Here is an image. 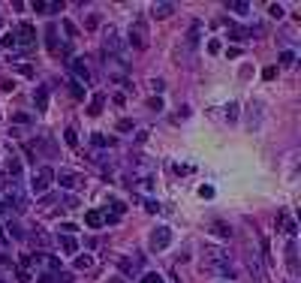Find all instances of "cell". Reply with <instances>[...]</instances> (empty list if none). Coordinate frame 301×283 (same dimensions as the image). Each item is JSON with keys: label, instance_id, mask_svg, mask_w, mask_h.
<instances>
[{"label": "cell", "instance_id": "obj_1", "mask_svg": "<svg viewBox=\"0 0 301 283\" xmlns=\"http://www.w3.org/2000/svg\"><path fill=\"white\" fill-rule=\"evenodd\" d=\"M51 184H54V169H51V166H39V169L30 175V193H33V196H45Z\"/></svg>", "mask_w": 301, "mask_h": 283}, {"label": "cell", "instance_id": "obj_2", "mask_svg": "<svg viewBox=\"0 0 301 283\" xmlns=\"http://www.w3.org/2000/svg\"><path fill=\"white\" fill-rule=\"evenodd\" d=\"M3 205H6V208H15L18 214L27 211V196H24V190H21L18 184H9L6 193H3Z\"/></svg>", "mask_w": 301, "mask_h": 283}, {"label": "cell", "instance_id": "obj_3", "mask_svg": "<svg viewBox=\"0 0 301 283\" xmlns=\"http://www.w3.org/2000/svg\"><path fill=\"white\" fill-rule=\"evenodd\" d=\"M205 262H208L211 271H217V274H229V277H232V265H229V259H226L223 250H208Z\"/></svg>", "mask_w": 301, "mask_h": 283}, {"label": "cell", "instance_id": "obj_4", "mask_svg": "<svg viewBox=\"0 0 301 283\" xmlns=\"http://www.w3.org/2000/svg\"><path fill=\"white\" fill-rule=\"evenodd\" d=\"M54 181L60 184V190H78L84 181H81V175L78 172H72V169H60V172H54Z\"/></svg>", "mask_w": 301, "mask_h": 283}, {"label": "cell", "instance_id": "obj_5", "mask_svg": "<svg viewBox=\"0 0 301 283\" xmlns=\"http://www.w3.org/2000/svg\"><path fill=\"white\" fill-rule=\"evenodd\" d=\"M151 250H166L169 244H172V229L169 226H157V229H151Z\"/></svg>", "mask_w": 301, "mask_h": 283}, {"label": "cell", "instance_id": "obj_6", "mask_svg": "<svg viewBox=\"0 0 301 283\" xmlns=\"http://www.w3.org/2000/svg\"><path fill=\"white\" fill-rule=\"evenodd\" d=\"M15 36H18V45H33L36 42V30H33V24H18L15 27Z\"/></svg>", "mask_w": 301, "mask_h": 283}, {"label": "cell", "instance_id": "obj_7", "mask_svg": "<svg viewBox=\"0 0 301 283\" xmlns=\"http://www.w3.org/2000/svg\"><path fill=\"white\" fill-rule=\"evenodd\" d=\"M130 42H133L136 48H145V45H148V33H145V24H136V27L130 30Z\"/></svg>", "mask_w": 301, "mask_h": 283}, {"label": "cell", "instance_id": "obj_8", "mask_svg": "<svg viewBox=\"0 0 301 283\" xmlns=\"http://www.w3.org/2000/svg\"><path fill=\"white\" fill-rule=\"evenodd\" d=\"M45 45H48L51 54L60 51V42H57V24H48V27H45Z\"/></svg>", "mask_w": 301, "mask_h": 283}, {"label": "cell", "instance_id": "obj_9", "mask_svg": "<svg viewBox=\"0 0 301 283\" xmlns=\"http://www.w3.org/2000/svg\"><path fill=\"white\" fill-rule=\"evenodd\" d=\"M69 69H72V75L78 78V84H87V81H90V69H87L81 60H72V63H69Z\"/></svg>", "mask_w": 301, "mask_h": 283}, {"label": "cell", "instance_id": "obj_10", "mask_svg": "<svg viewBox=\"0 0 301 283\" xmlns=\"http://www.w3.org/2000/svg\"><path fill=\"white\" fill-rule=\"evenodd\" d=\"M57 244H60V250H63V253H69V256H75V253H78V241H75L72 235H57Z\"/></svg>", "mask_w": 301, "mask_h": 283}, {"label": "cell", "instance_id": "obj_11", "mask_svg": "<svg viewBox=\"0 0 301 283\" xmlns=\"http://www.w3.org/2000/svg\"><path fill=\"white\" fill-rule=\"evenodd\" d=\"M33 103H36V112H45L48 109V87H36L33 90Z\"/></svg>", "mask_w": 301, "mask_h": 283}, {"label": "cell", "instance_id": "obj_12", "mask_svg": "<svg viewBox=\"0 0 301 283\" xmlns=\"http://www.w3.org/2000/svg\"><path fill=\"white\" fill-rule=\"evenodd\" d=\"M84 223H87L90 229H99V226L106 223V214H103V211H87V214H84Z\"/></svg>", "mask_w": 301, "mask_h": 283}, {"label": "cell", "instance_id": "obj_13", "mask_svg": "<svg viewBox=\"0 0 301 283\" xmlns=\"http://www.w3.org/2000/svg\"><path fill=\"white\" fill-rule=\"evenodd\" d=\"M33 12L51 15V12H60V3H45V0H39V3H33Z\"/></svg>", "mask_w": 301, "mask_h": 283}, {"label": "cell", "instance_id": "obj_14", "mask_svg": "<svg viewBox=\"0 0 301 283\" xmlns=\"http://www.w3.org/2000/svg\"><path fill=\"white\" fill-rule=\"evenodd\" d=\"M151 12H154V18H169V15L175 12V6H172V3H154Z\"/></svg>", "mask_w": 301, "mask_h": 283}, {"label": "cell", "instance_id": "obj_15", "mask_svg": "<svg viewBox=\"0 0 301 283\" xmlns=\"http://www.w3.org/2000/svg\"><path fill=\"white\" fill-rule=\"evenodd\" d=\"M103 106H106V97H103V93H96V97L90 100V106H87V115H93V118H96V115L103 112Z\"/></svg>", "mask_w": 301, "mask_h": 283}, {"label": "cell", "instance_id": "obj_16", "mask_svg": "<svg viewBox=\"0 0 301 283\" xmlns=\"http://www.w3.org/2000/svg\"><path fill=\"white\" fill-rule=\"evenodd\" d=\"M90 142H93L96 148H112V145H115V139H112V136H103V133H93Z\"/></svg>", "mask_w": 301, "mask_h": 283}, {"label": "cell", "instance_id": "obj_17", "mask_svg": "<svg viewBox=\"0 0 301 283\" xmlns=\"http://www.w3.org/2000/svg\"><path fill=\"white\" fill-rule=\"evenodd\" d=\"M75 268H78V271H90V268H93V259H90L87 253H84V256H75Z\"/></svg>", "mask_w": 301, "mask_h": 283}, {"label": "cell", "instance_id": "obj_18", "mask_svg": "<svg viewBox=\"0 0 301 283\" xmlns=\"http://www.w3.org/2000/svg\"><path fill=\"white\" fill-rule=\"evenodd\" d=\"M0 45H3V48H15V45H18V36H15V30H9V33L0 39Z\"/></svg>", "mask_w": 301, "mask_h": 283}, {"label": "cell", "instance_id": "obj_19", "mask_svg": "<svg viewBox=\"0 0 301 283\" xmlns=\"http://www.w3.org/2000/svg\"><path fill=\"white\" fill-rule=\"evenodd\" d=\"M229 12H238V15H247V12H250V3H241V0H238V3H229Z\"/></svg>", "mask_w": 301, "mask_h": 283}, {"label": "cell", "instance_id": "obj_20", "mask_svg": "<svg viewBox=\"0 0 301 283\" xmlns=\"http://www.w3.org/2000/svg\"><path fill=\"white\" fill-rule=\"evenodd\" d=\"M63 139H66V145H69V148H78V133H75L72 127H69V130L63 133Z\"/></svg>", "mask_w": 301, "mask_h": 283}, {"label": "cell", "instance_id": "obj_21", "mask_svg": "<svg viewBox=\"0 0 301 283\" xmlns=\"http://www.w3.org/2000/svg\"><path fill=\"white\" fill-rule=\"evenodd\" d=\"M6 172H9V175H12V178H18V175H21V163H18V160H15V157H12V160H9V163H6Z\"/></svg>", "mask_w": 301, "mask_h": 283}, {"label": "cell", "instance_id": "obj_22", "mask_svg": "<svg viewBox=\"0 0 301 283\" xmlns=\"http://www.w3.org/2000/svg\"><path fill=\"white\" fill-rule=\"evenodd\" d=\"M6 232H9L15 241H24V232H21V226H18V223H9V226H6Z\"/></svg>", "mask_w": 301, "mask_h": 283}, {"label": "cell", "instance_id": "obj_23", "mask_svg": "<svg viewBox=\"0 0 301 283\" xmlns=\"http://www.w3.org/2000/svg\"><path fill=\"white\" fill-rule=\"evenodd\" d=\"M139 283H166V280H163V274H160V271H148V274H145Z\"/></svg>", "mask_w": 301, "mask_h": 283}, {"label": "cell", "instance_id": "obj_24", "mask_svg": "<svg viewBox=\"0 0 301 283\" xmlns=\"http://www.w3.org/2000/svg\"><path fill=\"white\" fill-rule=\"evenodd\" d=\"M214 232H217L220 238H229V235H232V229H229L226 223H214Z\"/></svg>", "mask_w": 301, "mask_h": 283}, {"label": "cell", "instance_id": "obj_25", "mask_svg": "<svg viewBox=\"0 0 301 283\" xmlns=\"http://www.w3.org/2000/svg\"><path fill=\"white\" fill-rule=\"evenodd\" d=\"M57 232H60V235H72V232H78V226H75V223H60Z\"/></svg>", "mask_w": 301, "mask_h": 283}, {"label": "cell", "instance_id": "obj_26", "mask_svg": "<svg viewBox=\"0 0 301 283\" xmlns=\"http://www.w3.org/2000/svg\"><path fill=\"white\" fill-rule=\"evenodd\" d=\"M268 15H274V18H283V6H280V3H271V6H268Z\"/></svg>", "mask_w": 301, "mask_h": 283}, {"label": "cell", "instance_id": "obj_27", "mask_svg": "<svg viewBox=\"0 0 301 283\" xmlns=\"http://www.w3.org/2000/svg\"><path fill=\"white\" fill-rule=\"evenodd\" d=\"M280 63H283V66H292V63H295V54H292V51H283V54H280Z\"/></svg>", "mask_w": 301, "mask_h": 283}, {"label": "cell", "instance_id": "obj_28", "mask_svg": "<svg viewBox=\"0 0 301 283\" xmlns=\"http://www.w3.org/2000/svg\"><path fill=\"white\" fill-rule=\"evenodd\" d=\"M229 36H232V39H241V42H244L247 30H241V27H232V30H229Z\"/></svg>", "mask_w": 301, "mask_h": 283}, {"label": "cell", "instance_id": "obj_29", "mask_svg": "<svg viewBox=\"0 0 301 283\" xmlns=\"http://www.w3.org/2000/svg\"><path fill=\"white\" fill-rule=\"evenodd\" d=\"M226 118H229V121H235V118H238V103H229V109H226Z\"/></svg>", "mask_w": 301, "mask_h": 283}, {"label": "cell", "instance_id": "obj_30", "mask_svg": "<svg viewBox=\"0 0 301 283\" xmlns=\"http://www.w3.org/2000/svg\"><path fill=\"white\" fill-rule=\"evenodd\" d=\"M118 130H121V133H130V130H133V121H130V118L118 121Z\"/></svg>", "mask_w": 301, "mask_h": 283}, {"label": "cell", "instance_id": "obj_31", "mask_svg": "<svg viewBox=\"0 0 301 283\" xmlns=\"http://www.w3.org/2000/svg\"><path fill=\"white\" fill-rule=\"evenodd\" d=\"M72 97H75V100H81V97H84V90H81V84H78V81H72Z\"/></svg>", "mask_w": 301, "mask_h": 283}, {"label": "cell", "instance_id": "obj_32", "mask_svg": "<svg viewBox=\"0 0 301 283\" xmlns=\"http://www.w3.org/2000/svg\"><path fill=\"white\" fill-rule=\"evenodd\" d=\"M199 196H202V199H211V196H214V190H211V187H199Z\"/></svg>", "mask_w": 301, "mask_h": 283}, {"label": "cell", "instance_id": "obj_33", "mask_svg": "<svg viewBox=\"0 0 301 283\" xmlns=\"http://www.w3.org/2000/svg\"><path fill=\"white\" fill-rule=\"evenodd\" d=\"M18 72H21V75H33V66H27V63H21V66H18Z\"/></svg>", "mask_w": 301, "mask_h": 283}, {"label": "cell", "instance_id": "obj_34", "mask_svg": "<svg viewBox=\"0 0 301 283\" xmlns=\"http://www.w3.org/2000/svg\"><path fill=\"white\" fill-rule=\"evenodd\" d=\"M18 283H30V274H27V271H18Z\"/></svg>", "mask_w": 301, "mask_h": 283}, {"label": "cell", "instance_id": "obj_35", "mask_svg": "<svg viewBox=\"0 0 301 283\" xmlns=\"http://www.w3.org/2000/svg\"><path fill=\"white\" fill-rule=\"evenodd\" d=\"M36 280H39V283H54V277H51V274H39Z\"/></svg>", "mask_w": 301, "mask_h": 283}, {"label": "cell", "instance_id": "obj_36", "mask_svg": "<svg viewBox=\"0 0 301 283\" xmlns=\"http://www.w3.org/2000/svg\"><path fill=\"white\" fill-rule=\"evenodd\" d=\"M0 244H6V235H3V226H0Z\"/></svg>", "mask_w": 301, "mask_h": 283}, {"label": "cell", "instance_id": "obj_37", "mask_svg": "<svg viewBox=\"0 0 301 283\" xmlns=\"http://www.w3.org/2000/svg\"><path fill=\"white\" fill-rule=\"evenodd\" d=\"M3 265H12V262H9V259H0V268H3Z\"/></svg>", "mask_w": 301, "mask_h": 283}, {"label": "cell", "instance_id": "obj_38", "mask_svg": "<svg viewBox=\"0 0 301 283\" xmlns=\"http://www.w3.org/2000/svg\"><path fill=\"white\" fill-rule=\"evenodd\" d=\"M109 283H124V280H121V277H112V280H109Z\"/></svg>", "mask_w": 301, "mask_h": 283}, {"label": "cell", "instance_id": "obj_39", "mask_svg": "<svg viewBox=\"0 0 301 283\" xmlns=\"http://www.w3.org/2000/svg\"><path fill=\"white\" fill-rule=\"evenodd\" d=\"M3 211H6V205H3V202H0V214H3Z\"/></svg>", "mask_w": 301, "mask_h": 283}]
</instances>
